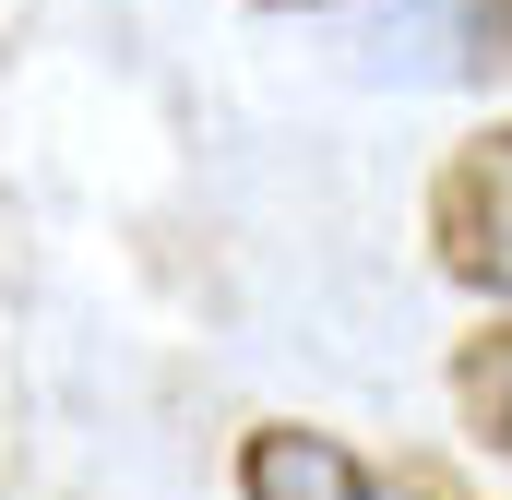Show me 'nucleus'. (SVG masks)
<instances>
[{
  "label": "nucleus",
  "mask_w": 512,
  "mask_h": 500,
  "mask_svg": "<svg viewBox=\"0 0 512 500\" xmlns=\"http://www.w3.org/2000/svg\"><path fill=\"white\" fill-rule=\"evenodd\" d=\"M429 262L453 286H477L489 310H512V120L441 155V179H429Z\"/></svg>",
  "instance_id": "1"
},
{
  "label": "nucleus",
  "mask_w": 512,
  "mask_h": 500,
  "mask_svg": "<svg viewBox=\"0 0 512 500\" xmlns=\"http://www.w3.org/2000/svg\"><path fill=\"white\" fill-rule=\"evenodd\" d=\"M239 500H465V489H441L429 465H382V453H358L334 429L274 417V429L239 441Z\"/></svg>",
  "instance_id": "2"
},
{
  "label": "nucleus",
  "mask_w": 512,
  "mask_h": 500,
  "mask_svg": "<svg viewBox=\"0 0 512 500\" xmlns=\"http://www.w3.org/2000/svg\"><path fill=\"white\" fill-rule=\"evenodd\" d=\"M453 405H465L477 453H501V465H512V310H501V322H477V334L453 346Z\"/></svg>",
  "instance_id": "3"
},
{
  "label": "nucleus",
  "mask_w": 512,
  "mask_h": 500,
  "mask_svg": "<svg viewBox=\"0 0 512 500\" xmlns=\"http://www.w3.org/2000/svg\"><path fill=\"white\" fill-rule=\"evenodd\" d=\"M262 12H334V0H262Z\"/></svg>",
  "instance_id": "4"
}]
</instances>
